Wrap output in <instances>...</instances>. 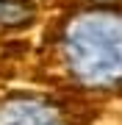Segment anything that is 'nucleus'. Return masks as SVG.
<instances>
[{"label":"nucleus","instance_id":"1","mask_svg":"<svg viewBox=\"0 0 122 125\" xmlns=\"http://www.w3.org/2000/svg\"><path fill=\"white\" fill-rule=\"evenodd\" d=\"M47 64L86 94H122V3L78 6L47 36Z\"/></svg>","mask_w":122,"mask_h":125},{"label":"nucleus","instance_id":"2","mask_svg":"<svg viewBox=\"0 0 122 125\" xmlns=\"http://www.w3.org/2000/svg\"><path fill=\"white\" fill-rule=\"evenodd\" d=\"M0 125H83L69 103L19 92L0 100Z\"/></svg>","mask_w":122,"mask_h":125},{"label":"nucleus","instance_id":"3","mask_svg":"<svg viewBox=\"0 0 122 125\" xmlns=\"http://www.w3.org/2000/svg\"><path fill=\"white\" fill-rule=\"evenodd\" d=\"M36 11L39 9L33 0H0V33L31 28Z\"/></svg>","mask_w":122,"mask_h":125},{"label":"nucleus","instance_id":"4","mask_svg":"<svg viewBox=\"0 0 122 125\" xmlns=\"http://www.w3.org/2000/svg\"><path fill=\"white\" fill-rule=\"evenodd\" d=\"M75 6H103V3H122V0H69Z\"/></svg>","mask_w":122,"mask_h":125}]
</instances>
